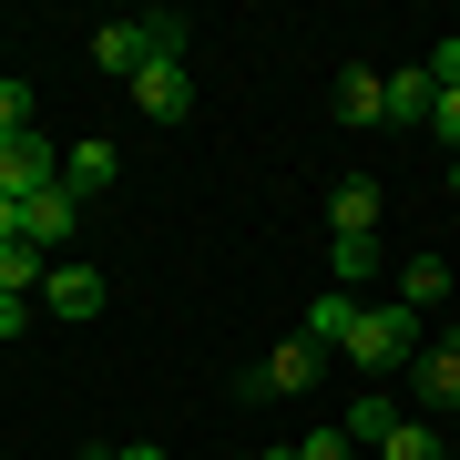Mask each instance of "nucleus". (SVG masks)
I'll use <instances>...</instances> for the list:
<instances>
[{
    "label": "nucleus",
    "instance_id": "6",
    "mask_svg": "<svg viewBox=\"0 0 460 460\" xmlns=\"http://www.w3.org/2000/svg\"><path fill=\"white\" fill-rule=\"evenodd\" d=\"M410 389H420V410H450V399H460V328L429 338L420 358H410Z\"/></svg>",
    "mask_w": 460,
    "mask_h": 460
},
{
    "label": "nucleus",
    "instance_id": "11",
    "mask_svg": "<svg viewBox=\"0 0 460 460\" xmlns=\"http://www.w3.org/2000/svg\"><path fill=\"white\" fill-rule=\"evenodd\" d=\"M429 102H440V83H429V62L389 72V123H429Z\"/></svg>",
    "mask_w": 460,
    "mask_h": 460
},
{
    "label": "nucleus",
    "instance_id": "4",
    "mask_svg": "<svg viewBox=\"0 0 460 460\" xmlns=\"http://www.w3.org/2000/svg\"><path fill=\"white\" fill-rule=\"evenodd\" d=\"M41 184H62L51 144H41V133H11V144H0V195H11V205H31Z\"/></svg>",
    "mask_w": 460,
    "mask_h": 460
},
{
    "label": "nucleus",
    "instance_id": "17",
    "mask_svg": "<svg viewBox=\"0 0 460 460\" xmlns=\"http://www.w3.org/2000/svg\"><path fill=\"white\" fill-rule=\"evenodd\" d=\"M11 133H31V83H0V144Z\"/></svg>",
    "mask_w": 460,
    "mask_h": 460
},
{
    "label": "nucleus",
    "instance_id": "21",
    "mask_svg": "<svg viewBox=\"0 0 460 460\" xmlns=\"http://www.w3.org/2000/svg\"><path fill=\"white\" fill-rule=\"evenodd\" d=\"M429 123H440V144L460 154V93H440V102H429Z\"/></svg>",
    "mask_w": 460,
    "mask_h": 460
},
{
    "label": "nucleus",
    "instance_id": "2",
    "mask_svg": "<svg viewBox=\"0 0 460 460\" xmlns=\"http://www.w3.org/2000/svg\"><path fill=\"white\" fill-rule=\"evenodd\" d=\"M72 226H83V195H72V184H41V195L21 205V246H41V256H62Z\"/></svg>",
    "mask_w": 460,
    "mask_h": 460
},
{
    "label": "nucleus",
    "instance_id": "8",
    "mask_svg": "<svg viewBox=\"0 0 460 460\" xmlns=\"http://www.w3.org/2000/svg\"><path fill=\"white\" fill-rule=\"evenodd\" d=\"M93 62L113 72V83H133V72L154 62V41H144V21H102V31H93Z\"/></svg>",
    "mask_w": 460,
    "mask_h": 460
},
{
    "label": "nucleus",
    "instance_id": "25",
    "mask_svg": "<svg viewBox=\"0 0 460 460\" xmlns=\"http://www.w3.org/2000/svg\"><path fill=\"white\" fill-rule=\"evenodd\" d=\"M450 195H460V154H450Z\"/></svg>",
    "mask_w": 460,
    "mask_h": 460
},
{
    "label": "nucleus",
    "instance_id": "20",
    "mask_svg": "<svg viewBox=\"0 0 460 460\" xmlns=\"http://www.w3.org/2000/svg\"><path fill=\"white\" fill-rule=\"evenodd\" d=\"M429 83H440V93H460V41H429Z\"/></svg>",
    "mask_w": 460,
    "mask_h": 460
},
{
    "label": "nucleus",
    "instance_id": "24",
    "mask_svg": "<svg viewBox=\"0 0 460 460\" xmlns=\"http://www.w3.org/2000/svg\"><path fill=\"white\" fill-rule=\"evenodd\" d=\"M113 460H164V450H154V440H133V450H113Z\"/></svg>",
    "mask_w": 460,
    "mask_h": 460
},
{
    "label": "nucleus",
    "instance_id": "23",
    "mask_svg": "<svg viewBox=\"0 0 460 460\" xmlns=\"http://www.w3.org/2000/svg\"><path fill=\"white\" fill-rule=\"evenodd\" d=\"M11 246H21V205L0 195V256H11Z\"/></svg>",
    "mask_w": 460,
    "mask_h": 460
},
{
    "label": "nucleus",
    "instance_id": "22",
    "mask_svg": "<svg viewBox=\"0 0 460 460\" xmlns=\"http://www.w3.org/2000/svg\"><path fill=\"white\" fill-rule=\"evenodd\" d=\"M31 328V296H0V338H21Z\"/></svg>",
    "mask_w": 460,
    "mask_h": 460
},
{
    "label": "nucleus",
    "instance_id": "7",
    "mask_svg": "<svg viewBox=\"0 0 460 460\" xmlns=\"http://www.w3.org/2000/svg\"><path fill=\"white\" fill-rule=\"evenodd\" d=\"M41 307L62 317V328H83V317H102V277H93V266H51V287H41Z\"/></svg>",
    "mask_w": 460,
    "mask_h": 460
},
{
    "label": "nucleus",
    "instance_id": "3",
    "mask_svg": "<svg viewBox=\"0 0 460 460\" xmlns=\"http://www.w3.org/2000/svg\"><path fill=\"white\" fill-rule=\"evenodd\" d=\"M133 113H144V123H184V113H195V72H184V62H144V72H133Z\"/></svg>",
    "mask_w": 460,
    "mask_h": 460
},
{
    "label": "nucleus",
    "instance_id": "1",
    "mask_svg": "<svg viewBox=\"0 0 460 460\" xmlns=\"http://www.w3.org/2000/svg\"><path fill=\"white\" fill-rule=\"evenodd\" d=\"M420 348H429V338H420V307H399V296H389V307H358V328H348V358L368 368V389H378L389 368H410Z\"/></svg>",
    "mask_w": 460,
    "mask_h": 460
},
{
    "label": "nucleus",
    "instance_id": "10",
    "mask_svg": "<svg viewBox=\"0 0 460 460\" xmlns=\"http://www.w3.org/2000/svg\"><path fill=\"white\" fill-rule=\"evenodd\" d=\"M348 328H358V296H348V287H317V307H307V328H296V338L348 348Z\"/></svg>",
    "mask_w": 460,
    "mask_h": 460
},
{
    "label": "nucleus",
    "instance_id": "26",
    "mask_svg": "<svg viewBox=\"0 0 460 460\" xmlns=\"http://www.w3.org/2000/svg\"><path fill=\"white\" fill-rule=\"evenodd\" d=\"M256 460H296V450H256Z\"/></svg>",
    "mask_w": 460,
    "mask_h": 460
},
{
    "label": "nucleus",
    "instance_id": "13",
    "mask_svg": "<svg viewBox=\"0 0 460 460\" xmlns=\"http://www.w3.org/2000/svg\"><path fill=\"white\" fill-rule=\"evenodd\" d=\"M399 420H410V410H399V399H389V389H368V399H358V410H348L338 429H348V440H389V429H399Z\"/></svg>",
    "mask_w": 460,
    "mask_h": 460
},
{
    "label": "nucleus",
    "instance_id": "18",
    "mask_svg": "<svg viewBox=\"0 0 460 460\" xmlns=\"http://www.w3.org/2000/svg\"><path fill=\"white\" fill-rule=\"evenodd\" d=\"M296 460H358V440H348V429H307V440H296Z\"/></svg>",
    "mask_w": 460,
    "mask_h": 460
},
{
    "label": "nucleus",
    "instance_id": "5",
    "mask_svg": "<svg viewBox=\"0 0 460 460\" xmlns=\"http://www.w3.org/2000/svg\"><path fill=\"white\" fill-rule=\"evenodd\" d=\"M317 368H328V348L317 338H287L266 368H246V399H277V389H317Z\"/></svg>",
    "mask_w": 460,
    "mask_h": 460
},
{
    "label": "nucleus",
    "instance_id": "12",
    "mask_svg": "<svg viewBox=\"0 0 460 460\" xmlns=\"http://www.w3.org/2000/svg\"><path fill=\"white\" fill-rule=\"evenodd\" d=\"M62 184H72V195H102V184H113V144H72L62 154Z\"/></svg>",
    "mask_w": 460,
    "mask_h": 460
},
{
    "label": "nucleus",
    "instance_id": "16",
    "mask_svg": "<svg viewBox=\"0 0 460 460\" xmlns=\"http://www.w3.org/2000/svg\"><path fill=\"white\" fill-rule=\"evenodd\" d=\"M378 460H450V450H440V429H429V420H399L389 440H378Z\"/></svg>",
    "mask_w": 460,
    "mask_h": 460
},
{
    "label": "nucleus",
    "instance_id": "19",
    "mask_svg": "<svg viewBox=\"0 0 460 460\" xmlns=\"http://www.w3.org/2000/svg\"><path fill=\"white\" fill-rule=\"evenodd\" d=\"M328 266H338V287H348V277H368V266H378V246H368V235H338Z\"/></svg>",
    "mask_w": 460,
    "mask_h": 460
},
{
    "label": "nucleus",
    "instance_id": "15",
    "mask_svg": "<svg viewBox=\"0 0 460 460\" xmlns=\"http://www.w3.org/2000/svg\"><path fill=\"white\" fill-rule=\"evenodd\" d=\"M450 296V266L440 256H410V277H399V307H440Z\"/></svg>",
    "mask_w": 460,
    "mask_h": 460
},
{
    "label": "nucleus",
    "instance_id": "9",
    "mask_svg": "<svg viewBox=\"0 0 460 460\" xmlns=\"http://www.w3.org/2000/svg\"><path fill=\"white\" fill-rule=\"evenodd\" d=\"M338 123H389V72L348 62V72H338Z\"/></svg>",
    "mask_w": 460,
    "mask_h": 460
},
{
    "label": "nucleus",
    "instance_id": "14",
    "mask_svg": "<svg viewBox=\"0 0 460 460\" xmlns=\"http://www.w3.org/2000/svg\"><path fill=\"white\" fill-rule=\"evenodd\" d=\"M338 235H378V184H368V174L338 184Z\"/></svg>",
    "mask_w": 460,
    "mask_h": 460
}]
</instances>
